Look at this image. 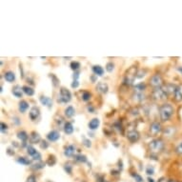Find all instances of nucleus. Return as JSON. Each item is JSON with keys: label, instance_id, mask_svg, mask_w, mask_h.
<instances>
[{"label": "nucleus", "instance_id": "f257e3e1", "mask_svg": "<svg viewBox=\"0 0 182 182\" xmlns=\"http://www.w3.org/2000/svg\"><path fill=\"white\" fill-rule=\"evenodd\" d=\"M174 113H175V109H174V107L171 104L165 103V104L161 105L160 108H159L160 120L162 122H166L168 120H170V118L173 116Z\"/></svg>", "mask_w": 182, "mask_h": 182}, {"label": "nucleus", "instance_id": "f03ea898", "mask_svg": "<svg viewBox=\"0 0 182 182\" xmlns=\"http://www.w3.org/2000/svg\"><path fill=\"white\" fill-rule=\"evenodd\" d=\"M169 93L167 92V89L165 86H162L160 88H156L153 89L152 91V98L155 100H164L166 99Z\"/></svg>", "mask_w": 182, "mask_h": 182}, {"label": "nucleus", "instance_id": "7ed1b4c3", "mask_svg": "<svg viewBox=\"0 0 182 182\" xmlns=\"http://www.w3.org/2000/svg\"><path fill=\"white\" fill-rule=\"evenodd\" d=\"M149 147H150V150L152 152H159L164 149V142L160 138L153 139V140H152L150 142Z\"/></svg>", "mask_w": 182, "mask_h": 182}, {"label": "nucleus", "instance_id": "20e7f679", "mask_svg": "<svg viewBox=\"0 0 182 182\" xmlns=\"http://www.w3.org/2000/svg\"><path fill=\"white\" fill-rule=\"evenodd\" d=\"M72 99V93L68 89L66 88H61L60 89V93L58 95V99L57 101L59 103H68Z\"/></svg>", "mask_w": 182, "mask_h": 182}, {"label": "nucleus", "instance_id": "39448f33", "mask_svg": "<svg viewBox=\"0 0 182 182\" xmlns=\"http://www.w3.org/2000/svg\"><path fill=\"white\" fill-rule=\"evenodd\" d=\"M150 85L153 88H160L163 86V79L160 75H153L150 79Z\"/></svg>", "mask_w": 182, "mask_h": 182}, {"label": "nucleus", "instance_id": "423d86ee", "mask_svg": "<svg viewBox=\"0 0 182 182\" xmlns=\"http://www.w3.org/2000/svg\"><path fill=\"white\" fill-rule=\"evenodd\" d=\"M161 132H162L161 124L158 121H153L150 126V134L153 136H156V135L159 134Z\"/></svg>", "mask_w": 182, "mask_h": 182}, {"label": "nucleus", "instance_id": "0eeeda50", "mask_svg": "<svg viewBox=\"0 0 182 182\" xmlns=\"http://www.w3.org/2000/svg\"><path fill=\"white\" fill-rule=\"evenodd\" d=\"M139 136H140L139 135V133L135 130H132V131L128 132V134H127V138L131 143H134V142L138 141Z\"/></svg>", "mask_w": 182, "mask_h": 182}, {"label": "nucleus", "instance_id": "6e6552de", "mask_svg": "<svg viewBox=\"0 0 182 182\" xmlns=\"http://www.w3.org/2000/svg\"><path fill=\"white\" fill-rule=\"evenodd\" d=\"M60 138V133L57 130H52L47 134V139L51 142H55Z\"/></svg>", "mask_w": 182, "mask_h": 182}, {"label": "nucleus", "instance_id": "1a4fd4ad", "mask_svg": "<svg viewBox=\"0 0 182 182\" xmlns=\"http://www.w3.org/2000/svg\"><path fill=\"white\" fill-rule=\"evenodd\" d=\"M39 116H40V110H39V108L38 107H35V106L33 107L31 109V111H30V113H29V116H30L31 120H33V121L36 120L39 117Z\"/></svg>", "mask_w": 182, "mask_h": 182}, {"label": "nucleus", "instance_id": "9d476101", "mask_svg": "<svg viewBox=\"0 0 182 182\" xmlns=\"http://www.w3.org/2000/svg\"><path fill=\"white\" fill-rule=\"evenodd\" d=\"M75 145H68L65 147L64 150V156L67 157H72L75 156Z\"/></svg>", "mask_w": 182, "mask_h": 182}, {"label": "nucleus", "instance_id": "9b49d317", "mask_svg": "<svg viewBox=\"0 0 182 182\" xmlns=\"http://www.w3.org/2000/svg\"><path fill=\"white\" fill-rule=\"evenodd\" d=\"M39 101L41 102L42 105H44V106H46V107H48V108H50V109H51L52 106V100L51 97L41 95V96L39 97Z\"/></svg>", "mask_w": 182, "mask_h": 182}, {"label": "nucleus", "instance_id": "f8f14e48", "mask_svg": "<svg viewBox=\"0 0 182 182\" xmlns=\"http://www.w3.org/2000/svg\"><path fill=\"white\" fill-rule=\"evenodd\" d=\"M96 90L101 93H107L109 91V86L105 82H98L96 86Z\"/></svg>", "mask_w": 182, "mask_h": 182}, {"label": "nucleus", "instance_id": "ddd939ff", "mask_svg": "<svg viewBox=\"0 0 182 182\" xmlns=\"http://www.w3.org/2000/svg\"><path fill=\"white\" fill-rule=\"evenodd\" d=\"M99 125H100V120H99L98 118H93V119L89 122V124H88L89 129L92 130V131L96 130L97 128L99 127Z\"/></svg>", "mask_w": 182, "mask_h": 182}, {"label": "nucleus", "instance_id": "4468645a", "mask_svg": "<svg viewBox=\"0 0 182 182\" xmlns=\"http://www.w3.org/2000/svg\"><path fill=\"white\" fill-rule=\"evenodd\" d=\"M174 98L176 102H181L182 101V86H177L175 93H174Z\"/></svg>", "mask_w": 182, "mask_h": 182}, {"label": "nucleus", "instance_id": "2eb2a0df", "mask_svg": "<svg viewBox=\"0 0 182 182\" xmlns=\"http://www.w3.org/2000/svg\"><path fill=\"white\" fill-rule=\"evenodd\" d=\"M63 130L66 134H72L74 133V126L71 122H65L63 125Z\"/></svg>", "mask_w": 182, "mask_h": 182}, {"label": "nucleus", "instance_id": "dca6fc26", "mask_svg": "<svg viewBox=\"0 0 182 182\" xmlns=\"http://www.w3.org/2000/svg\"><path fill=\"white\" fill-rule=\"evenodd\" d=\"M64 115L68 118H72L75 115V109L73 106H69L64 110Z\"/></svg>", "mask_w": 182, "mask_h": 182}, {"label": "nucleus", "instance_id": "f3484780", "mask_svg": "<svg viewBox=\"0 0 182 182\" xmlns=\"http://www.w3.org/2000/svg\"><path fill=\"white\" fill-rule=\"evenodd\" d=\"M11 93L16 97H17V98H21V97L23 96V90L19 85H16V86L13 87Z\"/></svg>", "mask_w": 182, "mask_h": 182}, {"label": "nucleus", "instance_id": "a211bd4d", "mask_svg": "<svg viewBox=\"0 0 182 182\" xmlns=\"http://www.w3.org/2000/svg\"><path fill=\"white\" fill-rule=\"evenodd\" d=\"M30 141L33 144H36V143L40 142L41 141V137H40L39 134L36 133V132H32L31 134H30Z\"/></svg>", "mask_w": 182, "mask_h": 182}, {"label": "nucleus", "instance_id": "6ab92c4d", "mask_svg": "<svg viewBox=\"0 0 182 182\" xmlns=\"http://www.w3.org/2000/svg\"><path fill=\"white\" fill-rule=\"evenodd\" d=\"M92 70H93L94 75H96V76H102L104 75V69L101 66H99V65L93 66Z\"/></svg>", "mask_w": 182, "mask_h": 182}, {"label": "nucleus", "instance_id": "aec40b11", "mask_svg": "<svg viewBox=\"0 0 182 182\" xmlns=\"http://www.w3.org/2000/svg\"><path fill=\"white\" fill-rule=\"evenodd\" d=\"M29 107H30V105L26 100H21L19 102V104H18V110H19L20 113H22V114L26 113L27 110L29 109Z\"/></svg>", "mask_w": 182, "mask_h": 182}, {"label": "nucleus", "instance_id": "412c9836", "mask_svg": "<svg viewBox=\"0 0 182 182\" xmlns=\"http://www.w3.org/2000/svg\"><path fill=\"white\" fill-rule=\"evenodd\" d=\"M17 138L20 139V140L23 142V143H26V141L28 140V138H30V135L28 134L25 131H19L16 134Z\"/></svg>", "mask_w": 182, "mask_h": 182}, {"label": "nucleus", "instance_id": "4be33fe9", "mask_svg": "<svg viewBox=\"0 0 182 182\" xmlns=\"http://www.w3.org/2000/svg\"><path fill=\"white\" fill-rule=\"evenodd\" d=\"M133 98L135 102L137 103H140L142 102L144 99H145V94L143 93H138V92H135V93L133 95Z\"/></svg>", "mask_w": 182, "mask_h": 182}, {"label": "nucleus", "instance_id": "5701e85b", "mask_svg": "<svg viewBox=\"0 0 182 182\" xmlns=\"http://www.w3.org/2000/svg\"><path fill=\"white\" fill-rule=\"evenodd\" d=\"M4 78H5V80H6L7 82L11 83V82H13V81L16 80V75H15V73H12V72L9 71V72H6V73L4 74Z\"/></svg>", "mask_w": 182, "mask_h": 182}, {"label": "nucleus", "instance_id": "b1692460", "mask_svg": "<svg viewBox=\"0 0 182 182\" xmlns=\"http://www.w3.org/2000/svg\"><path fill=\"white\" fill-rule=\"evenodd\" d=\"M74 159L76 162H80V163H85V162H87V157L82 155V153H78V155H75L74 157Z\"/></svg>", "mask_w": 182, "mask_h": 182}, {"label": "nucleus", "instance_id": "393cba45", "mask_svg": "<svg viewBox=\"0 0 182 182\" xmlns=\"http://www.w3.org/2000/svg\"><path fill=\"white\" fill-rule=\"evenodd\" d=\"M22 90H23V93L25 94L29 95V96H33L34 94V90L32 87H30V86H23Z\"/></svg>", "mask_w": 182, "mask_h": 182}, {"label": "nucleus", "instance_id": "a878e982", "mask_svg": "<svg viewBox=\"0 0 182 182\" xmlns=\"http://www.w3.org/2000/svg\"><path fill=\"white\" fill-rule=\"evenodd\" d=\"M45 167V162L43 161H36V163H34L32 165V169L33 170H40V169H43Z\"/></svg>", "mask_w": 182, "mask_h": 182}, {"label": "nucleus", "instance_id": "bb28decb", "mask_svg": "<svg viewBox=\"0 0 182 182\" xmlns=\"http://www.w3.org/2000/svg\"><path fill=\"white\" fill-rule=\"evenodd\" d=\"M145 89H146V85H145V83H143V82L138 83L134 86L135 92H138V93H143L145 91Z\"/></svg>", "mask_w": 182, "mask_h": 182}, {"label": "nucleus", "instance_id": "cd10ccee", "mask_svg": "<svg viewBox=\"0 0 182 182\" xmlns=\"http://www.w3.org/2000/svg\"><path fill=\"white\" fill-rule=\"evenodd\" d=\"M27 152H28V155H29V156H31L32 157H34L35 155H36V153L38 152L32 145H28L27 146Z\"/></svg>", "mask_w": 182, "mask_h": 182}, {"label": "nucleus", "instance_id": "c85d7f7f", "mask_svg": "<svg viewBox=\"0 0 182 182\" xmlns=\"http://www.w3.org/2000/svg\"><path fill=\"white\" fill-rule=\"evenodd\" d=\"M70 67H71V69L73 70V71L76 72L80 68V63L78 61H72L71 64H70Z\"/></svg>", "mask_w": 182, "mask_h": 182}, {"label": "nucleus", "instance_id": "c756f323", "mask_svg": "<svg viewBox=\"0 0 182 182\" xmlns=\"http://www.w3.org/2000/svg\"><path fill=\"white\" fill-rule=\"evenodd\" d=\"M16 162L17 163H19V164H23V165H30L31 164V161L28 159V158H26V157H18L17 159H16Z\"/></svg>", "mask_w": 182, "mask_h": 182}, {"label": "nucleus", "instance_id": "7c9ffc66", "mask_svg": "<svg viewBox=\"0 0 182 182\" xmlns=\"http://www.w3.org/2000/svg\"><path fill=\"white\" fill-rule=\"evenodd\" d=\"M91 97H92L91 93H89V92H87V91L83 92V93H82V100H83V101H85V102L89 101V100L91 99Z\"/></svg>", "mask_w": 182, "mask_h": 182}, {"label": "nucleus", "instance_id": "2f4dec72", "mask_svg": "<svg viewBox=\"0 0 182 182\" xmlns=\"http://www.w3.org/2000/svg\"><path fill=\"white\" fill-rule=\"evenodd\" d=\"M55 163H57V158H55L54 156H50L48 160H47V164L49 166H53Z\"/></svg>", "mask_w": 182, "mask_h": 182}, {"label": "nucleus", "instance_id": "473e14b6", "mask_svg": "<svg viewBox=\"0 0 182 182\" xmlns=\"http://www.w3.org/2000/svg\"><path fill=\"white\" fill-rule=\"evenodd\" d=\"M106 71L107 72H109V73H111L114 71V69H115V64L113 63V62H108L107 64H106Z\"/></svg>", "mask_w": 182, "mask_h": 182}, {"label": "nucleus", "instance_id": "72a5a7b5", "mask_svg": "<svg viewBox=\"0 0 182 182\" xmlns=\"http://www.w3.org/2000/svg\"><path fill=\"white\" fill-rule=\"evenodd\" d=\"M50 77L52 78V84H53V86H54V87H57V86L59 85V79H58L57 76H55L54 75H51Z\"/></svg>", "mask_w": 182, "mask_h": 182}, {"label": "nucleus", "instance_id": "f704fd0d", "mask_svg": "<svg viewBox=\"0 0 182 182\" xmlns=\"http://www.w3.org/2000/svg\"><path fill=\"white\" fill-rule=\"evenodd\" d=\"M164 134L168 136L174 135V127H167L166 130L164 131Z\"/></svg>", "mask_w": 182, "mask_h": 182}, {"label": "nucleus", "instance_id": "c9c22d12", "mask_svg": "<svg viewBox=\"0 0 182 182\" xmlns=\"http://www.w3.org/2000/svg\"><path fill=\"white\" fill-rule=\"evenodd\" d=\"M64 170H65V172H67V174L71 175L72 171H73V166L71 164H69V163H66L64 165Z\"/></svg>", "mask_w": 182, "mask_h": 182}, {"label": "nucleus", "instance_id": "e433bc0d", "mask_svg": "<svg viewBox=\"0 0 182 182\" xmlns=\"http://www.w3.org/2000/svg\"><path fill=\"white\" fill-rule=\"evenodd\" d=\"M132 176L135 179L136 182H143V177L140 175H138L136 173H134V174H132Z\"/></svg>", "mask_w": 182, "mask_h": 182}, {"label": "nucleus", "instance_id": "4c0bfd02", "mask_svg": "<svg viewBox=\"0 0 182 182\" xmlns=\"http://www.w3.org/2000/svg\"><path fill=\"white\" fill-rule=\"evenodd\" d=\"M0 131H1L2 134H6V132L8 131V125L4 122H1V124H0Z\"/></svg>", "mask_w": 182, "mask_h": 182}, {"label": "nucleus", "instance_id": "58836bf2", "mask_svg": "<svg viewBox=\"0 0 182 182\" xmlns=\"http://www.w3.org/2000/svg\"><path fill=\"white\" fill-rule=\"evenodd\" d=\"M146 75V71H143V70H139V71L135 74V77L136 78H142L144 77Z\"/></svg>", "mask_w": 182, "mask_h": 182}, {"label": "nucleus", "instance_id": "ea45409f", "mask_svg": "<svg viewBox=\"0 0 182 182\" xmlns=\"http://www.w3.org/2000/svg\"><path fill=\"white\" fill-rule=\"evenodd\" d=\"M83 145L85 147H87V148H91L92 147V142L88 138H83Z\"/></svg>", "mask_w": 182, "mask_h": 182}, {"label": "nucleus", "instance_id": "a19ab883", "mask_svg": "<svg viewBox=\"0 0 182 182\" xmlns=\"http://www.w3.org/2000/svg\"><path fill=\"white\" fill-rule=\"evenodd\" d=\"M146 174H147L148 175H152L153 174H155V169H153V167H152V166L147 167V169H146Z\"/></svg>", "mask_w": 182, "mask_h": 182}, {"label": "nucleus", "instance_id": "79ce46f5", "mask_svg": "<svg viewBox=\"0 0 182 182\" xmlns=\"http://www.w3.org/2000/svg\"><path fill=\"white\" fill-rule=\"evenodd\" d=\"M26 182H36V178H35V176L34 175H32L30 176H28Z\"/></svg>", "mask_w": 182, "mask_h": 182}, {"label": "nucleus", "instance_id": "37998d69", "mask_svg": "<svg viewBox=\"0 0 182 182\" xmlns=\"http://www.w3.org/2000/svg\"><path fill=\"white\" fill-rule=\"evenodd\" d=\"M175 151H176V152L178 153V155H181L182 156V142L178 144V146L176 147Z\"/></svg>", "mask_w": 182, "mask_h": 182}, {"label": "nucleus", "instance_id": "c03bdc74", "mask_svg": "<svg viewBox=\"0 0 182 182\" xmlns=\"http://www.w3.org/2000/svg\"><path fill=\"white\" fill-rule=\"evenodd\" d=\"M40 147H41V149H47V148L49 147V143H48L47 141L43 140V141H41Z\"/></svg>", "mask_w": 182, "mask_h": 182}, {"label": "nucleus", "instance_id": "a18cd8bd", "mask_svg": "<svg viewBox=\"0 0 182 182\" xmlns=\"http://www.w3.org/2000/svg\"><path fill=\"white\" fill-rule=\"evenodd\" d=\"M78 86H79V82H78V80H74L73 83L71 84V87H72L73 89H76Z\"/></svg>", "mask_w": 182, "mask_h": 182}, {"label": "nucleus", "instance_id": "49530a36", "mask_svg": "<svg viewBox=\"0 0 182 182\" xmlns=\"http://www.w3.org/2000/svg\"><path fill=\"white\" fill-rule=\"evenodd\" d=\"M79 72L78 71H76V72H75L74 73V75H73V78H74V80H77L78 79V77H79Z\"/></svg>", "mask_w": 182, "mask_h": 182}, {"label": "nucleus", "instance_id": "de8ad7c7", "mask_svg": "<svg viewBox=\"0 0 182 182\" xmlns=\"http://www.w3.org/2000/svg\"><path fill=\"white\" fill-rule=\"evenodd\" d=\"M7 153H8V155H10V156H13V155H15V151H12L11 149H8L7 150Z\"/></svg>", "mask_w": 182, "mask_h": 182}, {"label": "nucleus", "instance_id": "09e8293b", "mask_svg": "<svg viewBox=\"0 0 182 182\" xmlns=\"http://www.w3.org/2000/svg\"><path fill=\"white\" fill-rule=\"evenodd\" d=\"M88 111H90V113H94V108L93 106H88Z\"/></svg>", "mask_w": 182, "mask_h": 182}, {"label": "nucleus", "instance_id": "8fccbe9b", "mask_svg": "<svg viewBox=\"0 0 182 182\" xmlns=\"http://www.w3.org/2000/svg\"><path fill=\"white\" fill-rule=\"evenodd\" d=\"M148 182H155V180H153L152 178H151V177H148Z\"/></svg>", "mask_w": 182, "mask_h": 182}, {"label": "nucleus", "instance_id": "3c124183", "mask_svg": "<svg viewBox=\"0 0 182 182\" xmlns=\"http://www.w3.org/2000/svg\"><path fill=\"white\" fill-rule=\"evenodd\" d=\"M178 70H179L180 72H182V67H181V68H178Z\"/></svg>", "mask_w": 182, "mask_h": 182}, {"label": "nucleus", "instance_id": "603ef678", "mask_svg": "<svg viewBox=\"0 0 182 182\" xmlns=\"http://www.w3.org/2000/svg\"><path fill=\"white\" fill-rule=\"evenodd\" d=\"M48 182H52V181H48Z\"/></svg>", "mask_w": 182, "mask_h": 182}]
</instances>
